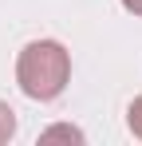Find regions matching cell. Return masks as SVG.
<instances>
[{"label":"cell","instance_id":"1","mask_svg":"<svg viewBox=\"0 0 142 146\" xmlns=\"http://www.w3.org/2000/svg\"><path fill=\"white\" fill-rule=\"evenodd\" d=\"M16 83L28 99L51 103L71 83V51L59 40H32L16 55Z\"/></svg>","mask_w":142,"mask_h":146},{"label":"cell","instance_id":"2","mask_svg":"<svg viewBox=\"0 0 142 146\" xmlns=\"http://www.w3.org/2000/svg\"><path fill=\"white\" fill-rule=\"evenodd\" d=\"M12 134H16V111L0 99V146L4 142H12Z\"/></svg>","mask_w":142,"mask_h":146},{"label":"cell","instance_id":"3","mask_svg":"<svg viewBox=\"0 0 142 146\" xmlns=\"http://www.w3.org/2000/svg\"><path fill=\"white\" fill-rule=\"evenodd\" d=\"M126 126H130V134H134V138H142V95L126 107Z\"/></svg>","mask_w":142,"mask_h":146},{"label":"cell","instance_id":"4","mask_svg":"<svg viewBox=\"0 0 142 146\" xmlns=\"http://www.w3.org/2000/svg\"><path fill=\"white\" fill-rule=\"evenodd\" d=\"M51 138H71V142H83V130H75V126H47L44 130V142Z\"/></svg>","mask_w":142,"mask_h":146},{"label":"cell","instance_id":"5","mask_svg":"<svg viewBox=\"0 0 142 146\" xmlns=\"http://www.w3.org/2000/svg\"><path fill=\"white\" fill-rule=\"evenodd\" d=\"M122 8H126V12H134V16H142V0H122Z\"/></svg>","mask_w":142,"mask_h":146}]
</instances>
